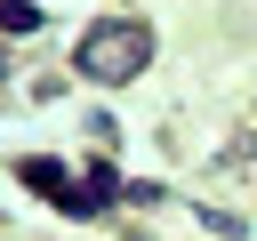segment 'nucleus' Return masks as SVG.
<instances>
[{"instance_id":"nucleus-1","label":"nucleus","mask_w":257,"mask_h":241,"mask_svg":"<svg viewBox=\"0 0 257 241\" xmlns=\"http://www.w3.org/2000/svg\"><path fill=\"white\" fill-rule=\"evenodd\" d=\"M145 56H153V32H145L137 16H104V24H88V40H80V72H88V80H137Z\"/></svg>"},{"instance_id":"nucleus-2","label":"nucleus","mask_w":257,"mask_h":241,"mask_svg":"<svg viewBox=\"0 0 257 241\" xmlns=\"http://www.w3.org/2000/svg\"><path fill=\"white\" fill-rule=\"evenodd\" d=\"M16 177H24V185H32V193H48V201H56V209H64V217H88V201H80V185H72V177H64V169H56V161H24V169H16Z\"/></svg>"},{"instance_id":"nucleus-3","label":"nucleus","mask_w":257,"mask_h":241,"mask_svg":"<svg viewBox=\"0 0 257 241\" xmlns=\"http://www.w3.org/2000/svg\"><path fill=\"white\" fill-rule=\"evenodd\" d=\"M112 193H120V169H88V185H80V201H88V217H96V209H104Z\"/></svg>"},{"instance_id":"nucleus-4","label":"nucleus","mask_w":257,"mask_h":241,"mask_svg":"<svg viewBox=\"0 0 257 241\" xmlns=\"http://www.w3.org/2000/svg\"><path fill=\"white\" fill-rule=\"evenodd\" d=\"M32 24H40L32 0H0V32H32Z\"/></svg>"},{"instance_id":"nucleus-5","label":"nucleus","mask_w":257,"mask_h":241,"mask_svg":"<svg viewBox=\"0 0 257 241\" xmlns=\"http://www.w3.org/2000/svg\"><path fill=\"white\" fill-rule=\"evenodd\" d=\"M0 80H8V64H0Z\"/></svg>"}]
</instances>
